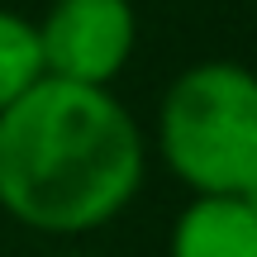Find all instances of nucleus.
Returning <instances> with one entry per match:
<instances>
[{"label":"nucleus","mask_w":257,"mask_h":257,"mask_svg":"<svg viewBox=\"0 0 257 257\" xmlns=\"http://www.w3.org/2000/svg\"><path fill=\"white\" fill-rule=\"evenodd\" d=\"M157 148L191 195H243L257 181V72L229 57L176 72L157 105Z\"/></svg>","instance_id":"2"},{"label":"nucleus","mask_w":257,"mask_h":257,"mask_svg":"<svg viewBox=\"0 0 257 257\" xmlns=\"http://www.w3.org/2000/svg\"><path fill=\"white\" fill-rule=\"evenodd\" d=\"M172 257H257V214L243 195H191L176 214Z\"/></svg>","instance_id":"4"},{"label":"nucleus","mask_w":257,"mask_h":257,"mask_svg":"<svg viewBox=\"0 0 257 257\" xmlns=\"http://www.w3.org/2000/svg\"><path fill=\"white\" fill-rule=\"evenodd\" d=\"M62 257H86V252H62Z\"/></svg>","instance_id":"7"},{"label":"nucleus","mask_w":257,"mask_h":257,"mask_svg":"<svg viewBox=\"0 0 257 257\" xmlns=\"http://www.w3.org/2000/svg\"><path fill=\"white\" fill-rule=\"evenodd\" d=\"M243 200H248V210H252V214H257V181H252V186H248V191H243Z\"/></svg>","instance_id":"6"},{"label":"nucleus","mask_w":257,"mask_h":257,"mask_svg":"<svg viewBox=\"0 0 257 257\" xmlns=\"http://www.w3.org/2000/svg\"><path fill=\"white\" fill-rule=\"evenodd\" d=\"M38 76H48V72H43V48H38L34 19L0 10V110L10 100H19Z\"/></svg>","instance_id":"5"},{"label":"nucleus","mask_w":257,"mask_h":257,"mask_svg":"<svg viewBox=\"0 0 257 257\" xmlns=\"http://www.w3.org/2000/svg\"><path fill=\"white\" fill-rule=\"evenodd\" d=\"M34 29L43 72L81 86H110L138 48L134 0H53Z\"/></svg>","instance_id":"3"},{"label":"nucleus","mask_w":257,"mask_h":257,"mask_svg":"<svg viewBox=\"0 0 257 257\" xmlns=\"http://www.w3.org/2000/svg\"><path fill=\"white\" fill-rule=\"evenodd\" d=\"M148 176V138L110 86L38 76L0 110V210L48 238L114 224Z\"/></svg>","instance_id":"1"}]
</instances>
